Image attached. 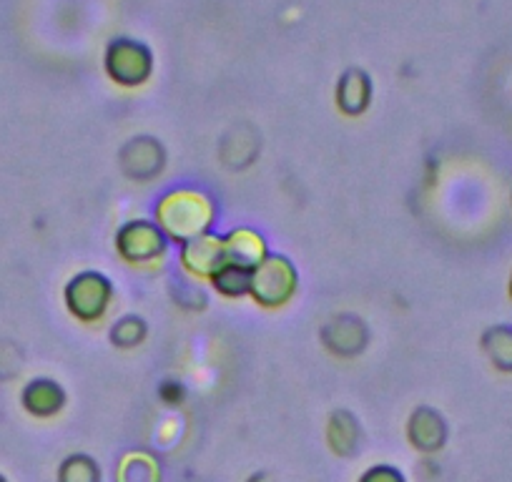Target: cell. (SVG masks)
Masks as SVG:
<instances>
[{
	"label": "cell",
	"instance_id": "cell-1",
	"mask_svg": "<svg viewBox=\"0 0 512 482\" xmlns=\"http://www.w3.org/2000/svg\"><path fill=\"white\" fill-rule=\"evenodd\" d=\"M214 216V201L196 189L169 191L156 204V224L164 229L169 239L181 241V244L206 234L209 226L214 224Z\"/></svg>",
	"mask_w": 512,
	"mask_h": 482
},
{
	"label": "cell",
	"instance_id": "cell-2",
	"mask_svg": "<svg viewBox=\"0 0 512 482\" xmlns=\"http://www.w3.org/2000/svg\"><path fill=\"white\" fill-rule=\"evenodd\" d=\"M297 269L287 257H267L256 269H251L249 294L262 307H284L297 294Z\"/></svg>",
	"mask_w": 512,
	"mask_h": 482
},
{
	"label": "cell",
	"instance_id": "cell-3",
	"mask_svg": "<svg viewBox=\"0 0 512 482\" xmlns=\"http://www.w3.org/2000/svg\"><path fill=\"white\" fill-rule=\"evenodd\" d=\"M113 297V287L101 272H81L68 282L66 307L81 322H96L103 317Z\"/></svg>",
	"mask_w": 512,
	"mask_h": 482
},
{
	"label": "cell",
	"instance_id": "cell-4",
	"mask_svg": "<svg viewBox=\"0 0 512 482\" xmlns=\"http://www.w3.org/2000/svg\"><path fill=\"white\" fill-rule=\"evenodd\" d=\"M166 244H169V236L164 234V229L146 219L128 221L116 234L118 254L131 264L154 262L166 252Z\"/></svg>",
	"mask_w": 512,
	"mask_h": 482
},
{
	"label": "cell",
	"instance_id": "cell-5",
	"mask_svg": "<svg viewBox=\"0 0 512 482\" xmlns=\"http://www.w3.org/2000/svg\"><path fill=\"white\" fill-rule=\"evenodd\" d=\"M181 264L194 277L211 279L226 264V247L221 236L201 234L196 239L186 241L181 249Z\"/></svg>",
	"mask_w": 512,
	"mask_h": 482
},
{
	"label": "cell",
	"instance_id": "cell-6",
	"mask_svg": "<svg viewBox=\"0 0 512 482\" xmlns=\"http://www.w3.org/2000/svg\"><path fill=\"white\" fill-rule=\"evenodd\" d=\"M407 435H410L412 447H417L420 452H437L447 442V422L432 407H420L412 412Z\"/></svg>",
	"mask_w": 512,
	"mask_h": 482
},
{
	"label": "cell",
	"instance_id": "cell-7",
	"mask_svg": "<svg viewBox=\"0 0 512 482\" xmlns=\"http://www.w3.org/2000/svg\"><path fill=\"white\" fill-rule=\"evenodd\" d=\"M21 402L28 415L48 420V417L58 415L63 410V405H66V392H63V387L56 380L38 377V380H31L23 387Z\"/></svg>",
	"mask_w": 512,
	"mask_h": 482
},
{
	"label": "cell",
	"instance_id": "cell-8",
	"mask_svg": "<svg viewBox=\"0 0 512 482\" xmlns=\"http://www.w3.org/2000/svg\"><path fill=\"white\" fill-rule=\"evenodd\" d=\"M121 164L128 176L146 181L156 176L164 166V151L154 139H134L121 151Z\"/></svg>",
	"mask_w": 512,
	"mask_h": 482
},
{
	"label": "cell",
	"instance_id": "cell-9",
	"mask_svg": "<svg viewBox=\"0 0 512 482\" xmlns=\"http://www.w3.org/2000/svg\"><path fill=\"white\" fill-rule=\"evenodd\" d=\"M108 71L121 83H141L151 71V58L146 48L134 46V43H121L108 56Z\"/></svg>",
	"mask_w": 512,
	"mask_h": 482
},
{
	"label": "cell",
	"instance_id": "cell-10",
	"mask_svg": "<svg viewBox=\"0 0 512 482\" xmlns=\"http://www.w3.org/2000/svg\"><path fill=\"white\" fill-rule=\"evenodd\" d=\"M226 247V264H236V267L244 269H256L267 254V241L262 234H256L251 229H236L231 231L224 239Z\"/></svg>",
	"mask_w": 512,
	"mask_h": 482
},
{
	"label": "cell",
	"instance_id": "cell-11",
	"mask_svg": "<svg viewBox=\"0 0 512 482\" xmlns=\"http://www.w3.org/2000/svg\"><path fill=\"white\" fill-rule=\"evenodd\" d=\"M327 440H329V447H332L334 455L354 457L359 452V440H362L359 422L354 420L349 412H344V410L334 412V415L329 417Z\"/></svg>",
	"mask_w": 512,
	"mask_h": 482
},
{
	"label": "cell",
	"instance_id": "cell-12",
	"mask_svg": "<svg viewBox=\"0 0 512 482\" xmlns=\"http://www.w3.org/2000/svg\"><path fill=\"white\" fill-rule=\"evenodd\" d=\"M364 339H367V332H364L362 322L354 317L332 319V324H327L324 329V342L337 354L359 352L364 347Z\"/></svg>",
	"mask_w": 512,
	"mask_h": 482
},
{
	"label": "cell",
	"instance_id": "cell-13",
	"mask_svg": "<svg viewBox=\"0 0 512 482\" xmlns=\"http://www.w3.org/2000/svg\"><path fill=\"white\" fill-rule=\"evenodd\" d=\"M482 352L490 359L492 367L512 375V327L510 324H495L482 332Z\"/></svg>",
	"mask_w": 512,
	"mask_h": 482
},
{
	"label": "cell",
	"instance_id": "cell-14",
	"mask_svg": "<svg viewBox=\"0 0 512 482\" xmlns=\"http://www.w3.org/2000/svg\"><path fill=\"white\" fill-rule=\"evenodd\" d=\"M116 482H161V465L149 452H128L116 467Z\"/></svg>",
	"mask_w": 512,
	"mask_h": 482
},
{
	"label": "cell",
	"instance_id": "cell-15",
	"mask_svg": "<svg viewBox=\"0 0 512 482\" xmlns=\"http://www.w3.org/2000/svg\"><path fill=\"white\" fill-rule=\"evenodd\" d=\"M369 103V83L362 73H349L339 86V106L349 116H357Z\"/></svg>",
	"mask_w": 512,
	"mask_h": 482
},
{
	"label": "cell",
	"instance_id": "cell-16",
	"mask_svg": "<svg viewBox=\"0 0 512 482\" xmlns=\"http://www.w3.org/2000/svg\"><path fill=\"white\" fill-rule=\"evenodd\" d=\"M216 292L224 294V297H244L249 294L251 287V269L236 267V264H224L219 272L211 277Z\"/></svg>",
	"mask_w": 512,
	"mask_h": 482
},
{
	"label": "cell",
	"instance_id": "cell-17",
	"mask_svg": "<svg viewBox=\"0 0 512 482\" xmlns=\"http://www.w3.org/2000/svg\"><path fill=\"white\" fill-rule=\"evenodd\" d=\"M58 482H101V467L88 455H68L58 467Z\"/></svg>",
	"mask_w": 512,
	"mask_h": 482
},
{
	"label": "cell",
	"instance_id": "cell-18",
	"mask_svg": "<svg viewBox=\"0 0 512 482\" xmlns=\"http://www.w3.org/2000/svg\"><path fill=\"white\" fill-rule=\"evenodd\" d=\"M146 337V324L141 317H123L121 322H116V327L111 329V339L118 347H136V344L144 342Z\"/></svg>",
	"mask_w": 512,
	"mask_h": 482
},
{
	"label": "cell",
	"instance_id": "cell-19",
	"mask_svg": "<svg viewBox=\"0 0 512 482\" xmlns=\"http://www.w3.org/2000/svg\"><path fill=\"white\" fill-rule=\"evenodd\" d=\"M359 482H407L405 475H402L397 467L392 465H374L359 477Z\"/></svg>",
	"mask_w": 512,
	"mask_h": 482
},
{
	"label": "cell",
	"instance_id": "cell-20",
	"mask_svg": "<svg viewBox=\"0 0 512 482\" xmlns=\"http://www.w3.org/2000/svg\"><path fill=\"white\" fill-rule=\"evenodd\" d=\"M249 482H279L272 472H256V475L249 477Z\"/></svg>",
	"mask_w": 512,
	"mask_h": 482
},
{
	"label": "cell",
	"instance_id": "cell-21",
	"mask_svg": "<svg viewBox=\"0 0 512 482\" xmlns=\"http://www.w3.org/2000/svg\"><path fill=\"white\" fill-rule=\"evenodd\" d=\"M507 289H510V299H512V274H510V287H507Z\"/></svg>",
	"mask_w": 512,
	"mask_h": 482
},
{
	"label": "cell",
	"instance_id": "cell-22",
	"mask_svg": "<svg viewBox=\"0 0 512 482\" xmlns=\"http://www.w3.org/2000/svg\"><path fill=\"white\" fill-rule=\"evenodd\" d=\"M0 482H8V480H6V475H0Z\"/></svg>",
	"mask_w": 512,
	"mask_h": 482
}]
</instances>
